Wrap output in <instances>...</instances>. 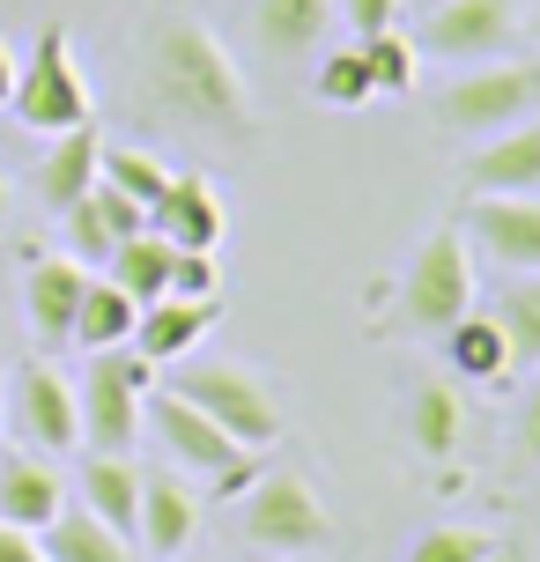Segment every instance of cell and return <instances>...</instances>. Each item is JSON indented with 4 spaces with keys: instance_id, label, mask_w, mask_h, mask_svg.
Instances as JSON below:
<instances>
[{
    "instance_id": "obj_22",
    "label": "cell",
    "mask_w": 540,
    "mask_h": 562,
    "mask_svg": "<svg viewBox=\"0 0 540 562\" xmlns=\"http://www.w3.org/2000/svg\"><path fill=\"white\" fill-rule=\"evenodd\" d=\"M37 540H45L53 562H134L126 555V533H112L89 504H59L53 518L37 526Z\"/></svg>"
},
{
    "instance_id": "obj_30",
    "label": "cell",
    "mask_w": 540,
    "mask_h": 562,
    "mask_svg": "<svg viewBox=\"0 0 540 562\" xmlns=\"http://www.w3.org/2000/svg\"><path fill=\"white\" fill-rule=\"evenodd\" d=\"M504 334H511V363H526V370H540V274H526L504 296Z\"/></svg>"
},
{
    "instance_id": "obj_11",
    "label": "cell",
    "mask_w": 540,
    "mask_h": 562,
    "mask_svg": "<svg viewBox=\"0 0 540 562\" xmlns=\"http://www.w3.org/2000/svg\"><path fill=\"white\" fill-rule=\"evenodd\" d=\"M518 37V8L511 0H445L437 15H429V53L437 59H459V67H474V59H504V45Z\"/></svg>"
},
{
    "instance_id": "obj_15",
    "label": "cell",
    "mask_w": 540,
    "mask_h": 562,
    "mask_svg": "<svg viewBox=\"0 0 540 562\" xmlns=\"http://www.w3.org/2000/svg\"><path fill=\"white\" fill-rule=\"evenodd\" d=\"M148 229H164L178 252H215L223 229H229V207H223V193H215L207 178H171L164 200L148 207Z\"/></svg>"
},
{
    "instance_id": "obj_21",
    "label": "cell",
    "mask_w": 540,
    "mask_h": 562,
    "mask_svg": "<svg viewBox=\"0 0 540 562\" xmlns=\"http://www.w3.org/2000/svg\"><path fill=\"white\" fill-rule=\"evenodd\" d=\"M82 504L112 526V533L134 540V526H142V467L126 459V451H89L82 467Z\"/></svg>"
},
{
    "instance_id": "obj_27",
    "label": "cell",
    "mask_w": 540,
    "mask_h": 562,
    "mask_svg": "<svg viewBox=\"0 0 540 562\" xmlns=\"http://www.w3.org/2000/svg\"><path fill=\"white\" fill-rule=\"evenodd\" d=\"M97 178H104V186H119L126 200H142V207H156V200H164V186H171V170L156 164L148 148H112V140H104V164H97Z\"/></svg>"
},
{
    "instance_id": "obj_16",
    "label": "cell",
    "mask_w": 540,
    "mask_h": 562,
    "mask_svg": "<svg viewBox=\"0 0 540 562\" xmlns=\"http://www.w3.org/2000/svg\"><path fill=\"white\" fill-rule=\"evenodd\" d=\"M82 289H89V267L75 252L67 259H37L23 274V318H30V334L45 340V348H59V340L75 334V304H82Z\"/></svg>"
},
{
    "instance_id": "obj_31",
    "label": "cell",
    "mask_w": 540,
    "mask_h": 562,
    "mask_svg": "<svg viewBox=\"0 0 540 562\" xmlns=\"http://www.w3.org/2000/svg\"><path fill=\"white\" fill-rule=\"evenodd\" d=\"M488 548H496V540L474 533V526H429V533L407 548V562H488Z\"/></svg>"
},
{
    "instance_id": "obj_13",
    "label": "cell",
    "mask_w": 540,
    "mask_h": 562,
    "mask_svg": "<svg viewBox=\"0 0 540 562\" xmlns=\"http://www.w3.org/2000/svg\"><path fill=\"white\" fill-rule=\"evenodd\" d=\"M215 326V296H148L142 304V318H134V356L142 363H178V356H193L200 348V334Z\"/></svg>"
},
{
    "instance_id": "obj_19",
    "label": "cell",
    "mask_w": 540,
    "mask_h": 562,
    "mask_svg": "<svg viewBox=\"0 0 540 562\" xmlns=\"http://www.w3.org/2000/svg\"><path fill=\"white\" fill-rule=\"evenodd\" d=\"M445 356H452V370L459 378H474V385H504L511 378V334H504V318L496 311H466V318H452L445 326Z\"/></svg>"
},
{
    "instance_id": "obj_38",
    "label": "cell",
    "mask_w": 540,
    "mask_h": 562,
    "mask_svg": "<svg viewBox=\"0 0 540 562\" xmlns=\"http://www.w3.org/2000/svg\"><path fill=\"white\" fill-rule=\"evenodd\" d=\"M0 207H8V178H0Z\"/></svg>"
},
{
    "instance_id": "obj_7",
    "label": "cell",
    "mask_w": 540,
    "mask_h": 562,
    "mask_svg": "<svg viewBox=\"0 0 540 562\" xmlns=\"http://www.w3.org/2000/svg\"><path fill=\"white\" fill-rule=\"evenodd\" d=\"M533 112H540V67H526V59H474L437 97V119L452 134H474V140H488L496 126H518V119H533Z\"/></svg>"
},
{
    "instance_id": "obj_12",
    "label": "cell",
    "mask_w": 540,
    "mask_h": 562,
    "mask_svg": "<svg viewBox=\"0 0 540 562\" xmlns=\"http://www.w3.org/2000/svg\"><path fill=\"white\" fill-rule=\"evenodd\" d=\"M59 223H67V245H75V259H82V267H104L119 237L148 229V207H142V200H126L119 186H104V178H97V186H89L75 207H59Z\"/></svg>"
},
{
    "instance_id": "obj_35",
    "label": "cell",
    "mask_w": 540,
    "mask_h": 562,
    "mask_svg": "<svg viewBox=\"0 0 540 562\" xmlns=\"http://www.w3.org/2000/svg\"><path fill=\"white\" fill-rule=\"evenodd\" d=\"M518 451L540 459V378H533V393H526V407H518Z\"/></svg>"
},
{
    "instance_id": "obj_18",
    "label": "cell",
    "mask_w": 540,
    "mask_h": 562,
    "mask_svg": "<svg viewBox=\"0 0 540 562\" xmlns=\"http://www.w3.org/2000/svg\"><path fill=\"white\" fill-rule=\"evenodd\" d=\"M59 504H67V481H59V467L45 451H8L0 459V518L8 526H30L37 533Z\"/></svg>"
},
{
    "instance_id": "obj_26",
    "label": "cell",
    "mask_w": 540,
    "mask_h": 562,
    "mask_svg": "<svg viewBox=\"0 0 540 562\" xmlns=\"http://www.w3.org/2000/svg\"><path fill=\"white\" fill-rule=\"evenodd\" d=\"M407 422H415V451H429V459H452L459 451V393L452 385H423Z\"/></svg>"
},
{
    "instance_id": "obj_36",
    "label": "cell",
    "mask_w": 540,
    "mask_h": 562,
    "mask_svg": "<svg viewBox=\"0 0 540 562\" xmlns=\"http://www.w3.org/2000/svg\"><path fill=\"white\" fill-rule=\"evenodd\" d=\"M8 89H15V53H8V37H0V112H8Z\"/></svg>"
},
{
    "instance_id": "obj_23",
    "label": "cell",
    "mask_w": 540,
    "mask_h": 562,
    "mask_svg": "<svg viewBox=\"0 0 540 562\" xmlns=\"http://www.w3.org/2000/svg\"><path fill=\"white\" fill-rule=\"evenodd\" d=\"M326 23H334V0H259L252 8V30H259V45H267L274 59L318 53Z\"/></svg>"
},
{
    "instance_id": "obj_8",
    "label": "cell",
    "mask_w": 540,
    "mask_h": 562,
    "mask_svg": "<svg viewBox=\"0 0 540 562\" xmlns=\"http://www.w3.org/2000/svg\"><path fill=\"white\" fill-rule=\"evenodd\" d=\"M0 407H8V429L23 451H59L82 445V407H75V385L59 378L53 363H23L15 378H0Z\"/></svg>"
},
{
    "instance_id": "obj_25",
    "label": "cell",
    "mask_w": 540,
    "mask_h": 562,
    "mask_svg": "<svg viewBox=\"0 0 540 562\" xmlns=\"http://www.w3.org/2000/svg\"><path fill=\"white\" fill-rule=\"evenodd\" d=\"M134 318H142V304L104 274V281H89V289H82V304H75V334H67V340H82V348H119V340H134Z\"/></svg>"
},
{
    "instance_id": "obj_37",
    "label": "cell",
    "mask_w": 540,
    "mask_h": 562,
    "mask_svg": "<svg viewBox=\"0 0 540 562\" xmlns=\"http://www.w3.org/2000/svg\"><path fill=\"white\" fill-rule=\"evenodd\" d=\"M488 562H518V555H511V548H488Z\"/></svg>"
},
{
    "instance_id": "obj_34",
    "label": "cell",
    "mask_w": 540,
    "mask_h": 562,
    "mask_svg": "<svg viewBox=\"0 0 540 562\" xmlns=\"http://www.w3.org/2000/svg\"><path fill=\"white\" fill-rule=\"evenodd\" d=\"M0 562H53V555H45V540L30 533V526H8L0 518Z\"/></svg>"
},
{
    "instance_id": "obj_2",
    "label": "cell",
    "mask_w": 540,
    "mask_h": 562,
    "mask_svg": "<svg viewBox=\"0 0 540 562\" xmlns=\"http://www.w3.org/2000/svg\"><path fill=\"white\" fill-rule=\"evenodd\" d=\"M245 540L259 555H326L334 548V510L318 504V488L296 467H274V474L245 481Z\"/></svg>"
},
{
    "instance_id": "obj_10",
    "label": "cell",
    "mask_w": 540,
    "mask_h": 562,
    "mask_svg": "<svg viewBox=\"0 0 540 562\" xmlns=\"http://www.w3.org/2000/svg\"><path fill=\"white\" fill-rule=\"evenodd\" d=\"M466 237H474L496 267L540 274V193H474Z\"/></svg>"
},
{
    "instance_id": "obj_39",
    "label": "cell",
    "mask_w": 540,
    "mask_h": 562,
    "mask_svg": "<svg viewBox=\"0 0 540 562\" xmlns=\"http://www.w3.org/2000/svg\"><path fill=\"white\" fill-rule=\"evenodd\" d=\"M533 30H540V0H533Z\"/></svg>"
},
{
    "instance_id": "obj_17",
    "label": "cell",
    "mask_w": 540,
    "mask_h": 562,
    "mask_svg": "<svg viewBox=\"0 0 540 562\" xmlns=\"http://www.w3.org/2000/svg\"><path fill=\"white\" fill-rule=\"evenodd\" d=\"M200 496L185 488L178 474H142V526H134V540H142L148 555H185L193 548V533H200Z\"/></svg>"
},
{
    "instance_id": "obj_24",
    "label": "cell",
    "mask_w": 540,
    "mask_h": 562,
    "mask_svg": "<svg viewBox=\"0 0 540 562\" xmlns=\"http://www.w3.org/2000/svg\"><path fill=\"white\" fill-rule=\"evenodd\" d=\"M171 259H178V245L164 237V229H134V237H119L112 245V281L134 296V304H148V296H164L171 289Z\"/></svg>"
},
{
    "instance_id": "obj_1",
    "label": "cell",
    "mask_w": 540,
    "mask_h": 562,
    "mask_svg": "<svg viewBox=\"0 0 540 562\" xmlns=\"http://www.w3.org/2000/svg\"><path fill=\"white\" fill-rule=\"evenodd\" d=\"M142 82L156 97V112L185 119V126H229L245 134L252 126V97L237 59L223 53V37L193 15H156L142 37Z\"/></svg>"
},
{
    "instance_id": "obj_14",
    "label": "cell",
    "mask_w": 540,
    "mask_h": 562,
    "mask_svg": "<svg viewBox=\"0 0 540 562\" xmlns=\"http://www.w3.org/2000/svg\"><path fill=\"white\" fill-rule=\"evenodd\" d=\"M466 193H540V112L496 126L488 148L466 156Z\"/></svg>"
},
{
    "instance_id": "obj_5",
    "label": "cell",
    "mask_w": 540,
    "mask_h": 562,
    "mask_svg": "<svg viewBox=\"0 0 540 562\" xmlns=\"http://www.w3.org/2000/svg\"><path fill=\"white\" fill-rule=\"evenodd\" d=\"M142 422L156 429V445L171 451L178 467H193L200 481H215V488H245L252 481V451L229 437L223 422L207 415V407H193V400L178 393V385H164V393H148V407H142Z\"/></svg>"
},
{
    "instance_id": "obj_9",
    "label": "cell",
    "mask_w": 540,
    "mask_h": 562,
    "mask_svg": "<svg viewBox=\"0 0 540 562\" xmlns=\"http://www.w3.org/2000/svg\"><path fill=\"white\" fill-rule=\"evenodd\" d=\"M178 393L193 400V407H207L245 451H267L274 437H282V407H274V393H267V378L245 370V363H193L185 378H178Z\"/></svg>"
},
{
    "instance_id": "obj_29",
    "label": "cell",
    "mask_w": 540,
    "mask_h": 562,
    "mask_svg": "<svg viewBox=\"0 0 540 562\" xmlns=\"http://www.w3.org/2000/svg\"><path fill=\"white\" fill-rule=\"evenodd\" d=\"M356 45H363V67L378 82V97H407L415 89V45L400 30H378V37H356Z\"/></svg>"
},
{
    "instance_id": "obj_4",
    "label": "cell",
    "mask_w": 540,
    "mask_h": 562,
    "mask_svg": "<svg viewBox=\"0 0 540 562\" xmlns=\"http://www.w3.org/2000/svg\"><path fill=\"white\" fill-rule=\"evenodd\" d=\"M156 363H142L126 340L119 348H89V370L75 385V407H82V445L89 451H134L142 445V407L156 393Z\"/></svg>"
},
{
    "instance_id": "obj_33",
    "label": "cell",
    "mask_w": 540,
    "mask_h": 562,
    "mask_svg": "<svg viewBox=\"0 0 540 562\" xmlns=\"http://www.w3.org/2000/svg\"><path fill=\"white\" fill-rule=\"evenodd\" d=\"M341 15H348L356 37H378V30L400 23V0H341Z\"/></svg>"
},
{
    "instance_id": "obj_28",
    "label": "cell",
    "mask_w": 540,
    "mask_h": 562,
    "mask_svg": "<svg viewBox=\"0 0 540 562\" xmlns=\"http://www.w3.org/2000/svg\"><path fill=\"white\" fill-rule=\"evenodd\" d=\"M318 104H334V112H356V104H370L378 97V82H370V67H363V45H341V53H326L318 59Z\"/></svg>"
},
{
    "instance_id": "obj_6",
    "label": "cell",
    "mask_w": 540,
    "mask_h": 562,
    "mask_svg": "<svg viewBox=\"0 0 540 562\" xmlns=\"http://www.w3.org/2000/svg\"><path fill=\"white\" fill-rule=\"evenodd\" d=\"M8 112L23 119L30 134H67V126H82V119H89V75L75 67V45H67V30H59V23L37 30L30 59L15 67Z\"/></svg>"
},
{
    "instance_id": "obj_32",
    "label": "cell",
    "mask_w": 540,
    "mask_h": 562,
    "mask_svg": "<svg viewBox=\"0 0 540 562\" xmlns=\"http://www.w3.org/2000/svg\"><path fill=\"white\" fill-rule=\"evenodd\" d=\"M171 296H223V267H215V252H178L171 259Z\"/></svg>"
},
{
    "instance_id": "obj_20",
    "label": "cell",
    "mask_w": 540,
    "mask_h": 562,
    "mask_svg": "<svg viewBox=\"0 0 540 562\" xmlns=\"http://www.w3.org/2000/svg\"><path fill=\"white\" fill-rule=\"evenodd\" d=\"M97 164H104V134L97 126H67V134H53V148H45V164H37V193H45V207H75V200L97 186Z\"/></svg>"
},
{
    "instance_id": "obj_3",
    "label": "cell",
    "mask_w": 540,
    "mask_h": 562,
    "mask_svg": "<svg viewBox=\"0 0 540 562\" xmlns=\"http://www.w3.org/2000/svg\"><path fill=\"white\" fill-rule=\"evenodd\" d=\"M466 311H474V237L466 229H429L407 259V281H400V334L437 340Z\"/></svg>"
},
{
    "instance_id": "obj_40",
    "label": "cell",
    "mask_w": 540,
    "mask_h": 562,
    "mask_svg": "<svg viewBox=\"0 0 540 562\" xmlns=\"http://www.w3.org/2000/svg\"><path fill=\"white\" fill-rule=\"evenodd\" d=\"M171 562H178V555H171Z\"/></svg>"
}]
</instances>
